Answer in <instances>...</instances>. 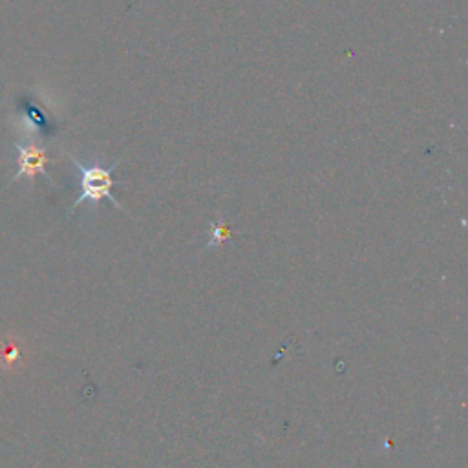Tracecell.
<instances>
[{
  "label": "cell",
  "mask_w": 468,
  "mask_h": 468,
  "mask_svg": "<svg viewBox=\"0 0 468 468\" xmlns=\"http://www.w3.org/2000/svg\"><path fill=\"white\" fill-rule=\"evenodd\" d=\"M68 157L79 172V186H80V194L69 207V212H73V208H77L80 203H88L90 208L95 210L102 199H108L117 208L124 210V207L112 194V186L115 185L112 172L119 165V161H113L110 166H104L101 163V159H93L91 163H80L77 157H73L69 154H68Z\"/></svg>",
  "instance_id": "cell-1"
},
{
  "label": "cell",
  "mask_w": 468,
  "mask_h": 468,
  "mask_svg": "<svg viewBox=\"0 0 468 468\" xmlns=\"http://www.w3.org/2000/svg\"><path fill=\"white\" fill-rule=\"evenodd\" d=\"M16 148V174L11 177V181H16L20 177H27L29 183L33 185L37 174L46 176L51 181V176L46 172V165L53 163L48 157V150L40 144H15Z\"/></svg>",
  "instance_id": "cell-2"
},
{
  "label": "cell",
  "mask_w": 468,
  "mask_h": 468,
  "mask_svg": "<svg viewBox=\"0 0 468 468\" xmlns=\"http://www.w3.org/2000/svg\"><path fill=\"white\" fill-rule=\"evenodd\" d=\"M232 236L230 232V227L229 223H225V219L219 216L214 223H212V229L208 232V243L205 245L207 249L208 247H216V245H221L225 239H229Z\"/></svg>",
  "instance_id": "cell-3"
}]
</instances>
